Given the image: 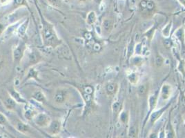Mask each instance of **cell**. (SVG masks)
Returning <instances> with one entry per match:
<instances>
[{
    "label": "cell",
    "mask_w": 185,
    "mask_h": 138,
    "mask_svg": "<svg viewBox=\"0 0 185 138\" xmlns=\"http://www.w3.org/2000/svg\"><path fill=\"white\" fill-rule=\"evenodd\" d=\"M162 62H163L162 58H160V56L157 57V58H156V64H158V65H159V66H160V65L162 64Z\"/></svg>",
    "instance_id": "cell-23"
},
{
    "label": "cell",
    "mask_w": 185,
    "mask_h": 138,
    "mask_svg": "<svg viewBox=\"0 0 185 138\" xmlns=\"http://www.w3.org/2000/svg\"><path fill=\"white\" fill-rule=\"evenodd\" d=\"M6 122H7V120L5 116L2 115L1 113H0V124H1V125H4V124H5L6 123Z\"/></svg>",
    "instance_id": "cell-22"
},
{
    "label": "cell",
    "mask_w": 185,
    "mask_h": 138,
    "mask_svg": "<svg viewBox=\"0 0 185 138\" xmlns=\"http://www.w3.org/2000/svg\"><path fill=\"white\" fill-rule=\"evenodd\" d=\"M79 1H85V0H79Z\"/></svg>",
    "instance_id": "cell-29"
},
{
    "label": "cell",
    "mask_w": 185,
    "mask_h": 138,
    "mask_svg": "<svg viewBox=\"0 0 185 138\" xmlns=\"http://www.w3.org/2000/svg\"><path fill=\"white\" fill-rule=\"evenodd\" d=\"M64 93L62 91H58L55 94V100L57 103H61L64 101Z\"/></svg>",
    "instance_id": "cell-14"
},
{
    "label": "cell",
    "mask_w": 185,
    "mask_h": 138,
    "mask_svg": "<svg viewBox=\"0 0 185 138\" xmlns=\"http://www.w3.org/2000/svg\"><path fill=\"white\" fill-rule=\"evenodd\" d=\"M129 79L132 84H136L138 82V77H137V75L135 73L131 74V75L129 76Z\"/></svg>",
    "instance_id": "cell-19"
},
{
    "label": "cell",
    "mask_w": 185,
    "mask_h": 138,
    "mask_svg": "<svg viewBox=\"0 0 185 138\" xmlns=\"http://www.w3.org/2000/svg\"><path fill=\"white\" fill-rule=\"evenodd\" d=\"M33 115H33V112L31 110H27L25 113V117L27 120H31L33 117Z\"/></svg>",
    "instance_id": "cell-20"
},
{
    "label": "cell",
    "mask_w": 185,
    "mask_h": 138,
    "mask_svg": "<svg viewBox=\"0 0 185 138\" xmlns=\"http://www.w3.org/2000/svg\"><path fill=\"white\" fill-rule=\"evenodd\" d=\"M168 106H166V107L162 108V109H160V110H158V111H156V112H155V113H153V114L151 116V122H152V123H154V122H156V120L160 117L161 115H162V114L164 113V112L165 111V110L166 109Z\"/></svg>",
    "instance_id": "cell-8"
},
{
    "label": "cell",
    "mask_w": 185,
    "mask_h": 138,
    "mask_svg": "<svg viewBox=\"0 0 185 138\" xmlns=\"http://www.w3.org/2000/svg\"><path fill=\"white\" fill-rule=\"evenodd\" d=\"M48 1L53 7H60L62 4V0H48Z\"/></svg>",
    "instance_id": "cell-18"
},
{
    "label": "cell",
    "mask_w": 185,
    "mask_h": 138,
    "mask_svg": "<svg viewBox=\"0 0 185 138\" xmlns=\"http://www.w3.org/2000/svg\"><path fill=\"white\" fill-rule=\"evenodd\" d=\"M103 27L106 31H109L111 30L113 27V22L112 21L110 20V19H105V20L103 21Z\"/></svg>",
    "instance_id": "cell-16"
},
{
    "label": "cell",
    "mask_w": 185,
    "mask_h": 138,
    "mask_svg": "<svg viewBox=\"0 0 185 138\" xmlns=\"http://www.w3.org/2000/svg\"><path fill=\"white\" fill-rule=\"evenodd\" d=\"M126 115L125 113H123L122 115H121V119H122V120L124 122H126Z\"/></svg>",
    "instance_id": "cell-25"
},
{
    "label": "cell",
    "mask_w": 185,
    "mask_h": 138,
    "mask_svg": "<svg viewBox=\"0 0 185 138\" xmlns=\"http://www.w3.org/2000/svg\"><path fill=\"white\" fill-rule=\"evenodd\" d=\"M117 86L115 83H111L106 86V91L109 95H113L117 91Z\"/></svg>",
    "instance_id": "cell-13"
},
{
    "label": "cell",
    "mask_w": 185,
    "mask_h": 138,
    "mask_svg": "<svg viewBox=\"0 0 185 138\" xmlns=\"http://www.w3.org/2000/svg\"><path fill=\"white\" fill-rule=\"evenodd\" d=\"M162 97L163 99H167L169 97L171 94V87L169 85H164L162 88Z\"/></svg>",
    "instance_id": "cell-11"
},
{
    "label": "cell",
    "mask_w": 185,
    "mask_h": 138,
    "mask_svg": "<svg viewBox=\"0 0 185 138\" xmlns=\"http://www.w3.org/2000/svg\"><path fill=\"white\" fill-rule=\"evenodd\" d=\"M42 37L45 46L51 48H55L59 46L61 44V41L57 37L53 25L46 21L44 19H42Z\"/></svg>",
    "instance_id": "cell-1"
},
{
    "label": "cell",
    "mask_w": 185,
    "mask_h": 138,
    "mask_svg": "<svg viewBox=\"0 0 185 138\" xmlns=\"http://www.w3.org/2000/svg\"><path fill=\"white\" fill-rule=\"evenodd\" d=\"M17 129L19 130V131L22 132V133H26L29 131V127L26 124L21 123V122H18L17 124Z\"/></svg>",
    "instance_id": "cell-17"
},
{
    "label": "cell",
    "mask_w": 185,
    "mask_h": 138,
    "mask_svg": "<svg viewBox=\"0 0 185 138\" xmlns=\"http://www.w3.org/2000/svg\"><path fill=\"white\" fill-rule=\"evenodd\" d=\"M41 57L38 51H33L31 53H29V63L32 64H35L38 63L41 60Z\"/></svg>",
    "instance_id": "cell-6"
},
{
    "label": "cell",
    "mask_w": 185,
    "mask_h": 138,
    "mask_svg": "<svg viewBox=\"0 0 185 138\" xmlns=\"http://www.w3.org/2000/svg\"><path fill=\"white\" fill-rule=\"evenodd\" d=\"M35 122L37 126L41 127H45L51 123V119L45 113H39L35 118Z\"/></svg>",
    "instance_id": "cell-3"
},
{
    "label": "cell",
    "mask_w": 185,
    "mask_h": 138,
    "mask_svg": "<svg viewBox=\"0 0 185 138\" xmlns=\"http://www.w3.org/2000/svg\"><path fill=\"white\" fill-rule=\"evenodd\" d=\"M4 105L5 107L9 110H13L15 108L16 104H15V100L13 99L12 97H7L6 99L4 100Z\"/></svg>",
    "instance_id": "cell-7"
},
{
    "label": "cell",
    "mask_w": 185,
    "mask_h": 138,
    "mask_svg": "<svg viewBox=\"0 0 185 138\" xmlns=\"http://www.w3.org/2000/svg\"><path fill=\"white\" fill-rule=\"evenodd\" d=\"M96 21V15L94 12L91 11L87 15V23L89 24H93Z\"/></svg>",
    "instance_id": "cell-15"
},
{
    "label": "cell",
    "mask_w": 185,
    "mask_h": 138,
    "mask_svg": "<svg viewBox=\"0 0 185 138\" xmlns=\"http://www.w3.org/2000/svg\"><path fill=\"white\" fill-rule=\"evenodd\" d=\"M102 0H94V1L95 3H97V4H100L101 3V1H102Z\"/></svg>",
    "instance_id": "cell-27"
},
{
    "label": "cell",
    "mask_w": 185,
    "mask_h": 138,
    "mask_svg": "<svg viewBox=\"0 0 185 138\" xmlns=\"http://www.w3.org/2000/svg\"><path fill=\"white\" fill-rule=\"evenodd\" d=\"M33 97L34 98L35 100L38 101L39 102H45L46 101V97L43 94V92L38 90V91H35L34 93L33 94Z\"/></svg>",
    "instance_id": "cell-9"
},
{
    "label": "cell",
    "mask_w": 185,
    "mask_h": 138,
    "mask_svg": "<svg viewBox=\"0 0 185 138\" xmlns=\"http://www.w3.org/2000/svg\"><path fill=\"white\" fill-rule=\"evenodd\" d=\"M2 64H3V61L1 58H0V68H1V66H2Z\"/></svg>",
    "instance_id": "cell-28"
},
{
    "label": "cell",
    "mask_w": 185,
    "mask_h": 138,
    "mask_svg": "<svg viewBox=\"0 0 185 138\" xmlns=\"http://www.w3.org/2000/svg\"><path fill=\"white\" fill-rule=\"evenodd\" d=\"M48 127H49V133L52 134V135L57 134L59 132V131H60V124H59V122L58 121H57V120L51 122Z\"/></svg>",
    "instance_id": "cell-5"
},
{
    "label": "cell",
    "mask_w": 185,
    "mask_h": 138,
    "mask_svg": "<svg viewBox=\"0 0 185 138\" xmlns=\"http://www.w3.org/2000/svg\"><path fill=\"white\" fill-rule=\"evenodd\" d=\"M9 92H10V94H11L12 97L15 100V102H20V103H25V100L21 97L20 96V95H19L18 92H17L13 90H10Z\"/></svg>",
    "instance_id": "cell-10"
},
{
    "label": "cell",
    "mask_w": 185,
    "mask_h": 138,
    "mask_svg": "<svg viewBox=\"0 0 185 138\" xmlns=\"http://www.w3.org/2000/svg\"><path fill=\"white\" fill-rule=\"evenodd\" d=\"M11 0H0V5H6Z\"/></svg>",
    "instance_id": "cell-24"
},
{
    "label": "cell",
    "mask_w": 185,
    "mask_h": 138,
    "mask_svg": "<svg viewBox=\"0 0 185 138\" xmlns=\"http://www.w3.org/2000/svg\"><path fill=\"white\" fill-rule=\"evenodd\" d=\"M140 9L144 13H149L154 11L155 9V4L153 1L149 0H143L140 2Z\"/></svg>",
    "instance_id": "cell-4"
},
{
    "label": "cell",
    "mask_w": 185,
    "mask_h": 138,
    "mask_svg": "<svg viewBox=\"0 0 185 138\" xmlns=\"http://www.w3.org/2000/svg\"><path fill=\"white\" fill-rule=\"evenodd\" d=\"M138 92L140 95H144L146 92V87L145 86H141L139 87Z\"/></svg>",
    "instance_id": "cell-21"
},
{
    "label": "cell",
    "mask_w": 185,
    "mask_h": 138,
    "mask_svg": "<svg viewBox=\"0 0 185 138\" xmlns=\"http://www.w3.org/2000/svg\"><path fill=\"white\" fill-rule=\"evenodd\" d=\"M157 101H158V94L156 93L153 95H151L149 98V107L150 110H152L153 108H155L157 104Z\"/></svg>",
    "instance_id": "cell-12"
},
{
    "label": "cell",
    "mask_w": 185,
    "mask_h": 138,
    "mask_svg": "<svg viewBox=\"0 0 185 138\" xmlns=\"http://www.w3.org/2000/svg\"><path fill=\"white\" fill-rule=\"evenodd\" d=\"M4 31V26L3 24L0 23V35L3 33Z\"/></svg>",
    "instance_id": "cell-26"
},
{
    "label": "cell",
    "mask_w": 185,
    "mask_h": 138,
    "mask_svg": "<svg viewBox=\"0 0 185 138\" xmlns=\"http://www.w3.org/2000/svg\"><path fill=\"white\" fill-rule=\"evenodd\" d=\"M26 50V46L23 43H20L15 47L13 51V59L14 62L16 64H19L20 62L21 58H23V55L24 54Z\"/></svg>",
    "instance_id": "cell-2"
}]
</instances>
